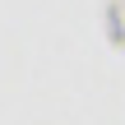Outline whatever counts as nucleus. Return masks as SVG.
<instances>
[]
</instances>
